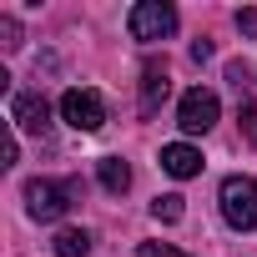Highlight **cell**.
I'll list each match as a JSON object with an SVG mask.
<instances>
[{
  "label": "cell",
  "instance_id": "cell-1",
  "mask_svg": "<svg viewBox=\"0 0 257 257\" xmlns=\"http://www.w3.org/2000/svg\"><path fill=\"white\" fill-rule=\"evenodd\" d=\"M81 187L76 182H26V212L36 217V222H61L66 212H71V197H76Z\"/></svg>",
  "mask_w": 257,
  "mask_h": 257
},
{
  "label": "cell",
  "instance_id": "cell-2",
  "mask_svg": "<svg viewBox=\"0 0 257 257\" xmlns=\"http://www.w3.org/2000/svg\"><path fill=\"white\" fill-rule=\"evenodd\" d=\"M217 202H222L227 227H237V232H252L257 227V182L252 177H227L222 192H217Z\"/></svg>",
  "mask_w": 257,
  "mask_h": 257
},
{
  "label": "cell",
  "instance_id": "cell-3",
  "mask_svg": "<svg viewBox=\"0 0 257 257\" xmlns=\"http://www.w3.org/2000/svg\"><path fill=\"white\" fill-rule=\"evenodd\" d=\"M126 31H132V41H142V46L167 41L177 31V11L167 0H142V6H132V16H126Z\"/></svg>",
  "mask_w": 257,
  "mask_h": 257
},
{
  "label": "cell",
  "instance_id": "cell-4",
  "mask_svg": "<svg viewBox=\"0 0 257 257\" xmlns=\"http://www.w3.org/2000/svg\"><path fill=\"white\" fill-rule=\"evenodd\" d=\"M61 116H66V126H76V132H101L106 126V106H101V96L91 86H71L61 96Z\"/></svg>",
  "mask_w": 257,
  "mask_h": 257
},
{
  "label": "cell",
  "instance_id": "cell-5",
  "mask_svg": "<svg viewBox=\"0 0 257 257\" xmlns=\"http://www.w3.org/2000/svg\"><path fill=\"white\" fill-rule=\"evenodd\" d=\"M217 96L207 91V86H192L187 96H182V106H177V126H182V132L187 137H197V132H212V126H217Z\"/></svg>",
  "mask_w": 257,
  "mask_h": 257
},
{
  "label": "cell",
  "instance_id": "cell-6",
  "mask_svg": "<svg viewBox=\"0 0 257 257\" xmlns=\"http://www.w3.org/2000/svg\"><path fill=\"white\" fill-rule=\"evenodd\" d=\"M11 121L31 137H51V106L41 91H16L11 96Z\"/></svg>",
  "mask_w": 257,
  "mask_h": 257
},
{
  "label": "cell",
  "instance_id": "cell-7",
  "mask_svg": "<svg viewBox=\"0 0 257 257\" xmlns=\"http://www.w3.org/2000/svg\"><path fill=\"white\" fill-rule=\"evenodd\" d=\"M162 172L177 177V182H187V177L202 172V152L187 147V142H172V147H162Z\"/></svg>",
  "mask_w": 257,
  "mask_h": 257
},
{
  "label": "cell",
  "instance_id": "cell-8",
  "mask_svg": "<svg viewBox=\"0 0 257 257\" xmlns=\"http://www.w3.org/2000/svg\"><path fill=\"white\" fill-rule=\"evenodd\" d=\"M167 91H172L167 66H162V61H147V71H142V111H147V116H157V106L167 101Z\"/></svg>",
  "mask_w": 257,
  "mask_h": 257
},
{
  "label": "cell",
  "instance_id": "cell-9",
  "mask_svg": "<svg viewBox=\"0 0 257 257\" xmlns=\"http://www.w3.org/2000/svg\"><path fill=\"white\" fill-rule=\"evenodd\" d=\"M96 177H101V187H106L111 197H121L126 187H132V167H126L121 157H101V162H96Z\"/></svg>",
  "mask_w": 257,
  "mask_h": 257
},
{
  "label": "cell",
  "instance_id": "cell-10",
  "mask_svg": "<svg viewBox=\"0 0 257 257\" xmlns=\"http://www.w3.org/2000/svg\"><path fill=\"white\" fill-rule=\"evenodd\" d=\"M91 252V232L86 227H61L56 232V257H86Z\"/></svg>",
  "mask_w": 257,
  "mask_h": 257
},
{
  "label": "cell",
  "instance_id": "cell-11",
  "mask_svg": "<svg viewBox=\"0 0 257 257\" xmlns=\"http://www.w3.org/2000/svg\"><path fill=\"white\" fill-rule=\"evenodd\" d=\"M182 212H187V207H182V197H177V192H167V197H157V202H152V217H157V222H182Z\"/></svg>",
  "mask_w": 257,
  "mask_h": 257
},
{
  "label": "cell",
  "instance_id": "cell-12",
  "mask_svg": "<svg viewBox=\"0 0 257 257\" xmlns=\"http://www.w3.org/2000/svg\"><path fill=\"white\" fill-rule=\"evenodd\" d=\"M137 257H187L182 247H172V242H142L137 247Z\"/></svg>",
  "mask_w": 257,
  "mask_h": 257
},
{
  "label": "cell",
  "instance_id": "cell-13",
  "mask_svg": "<svg viewBox=\"0 0 257 257\" xmlns=\"http://www.w3.org/2000/svg\"><path fill=\"white\" fill-rule=\"evenodd\" d=\"M0 36H6V51H16V46H21V26H16L11 16H0Z\"/></svg>",
  "mask_w": 257,
  "mask_h": 257
},
{
  "label": "cell",
  "instance_id": "cell-14",
  "mask_svg": "<svg viewBox=\"0 0 257 257\" xmlns=\"http://www.w3.org/2000/svg\"><path fill=\"white\" fill-rule=\"evenodd\" d=\"M237 31L257 41V11H237Z\"/></svg>",
  "mask_w": 257,
  "mask_h": 257
},
{
  "label": "cell",
  "instance_id": "cell-15",
  "mask_svg": "<svg viewBox=\"0 0 257 257\" xmlns=\"http://www.w3.org/2000/svg\"><path fill=\"white\" fill-rule=\"evenodd\" d=\"M0 157H6V167H16V162H21V142H16V137H6V147H0Z\"/></svg>",
  "mask_w": 257,
  "mask_h": 257
}]
</instances>
